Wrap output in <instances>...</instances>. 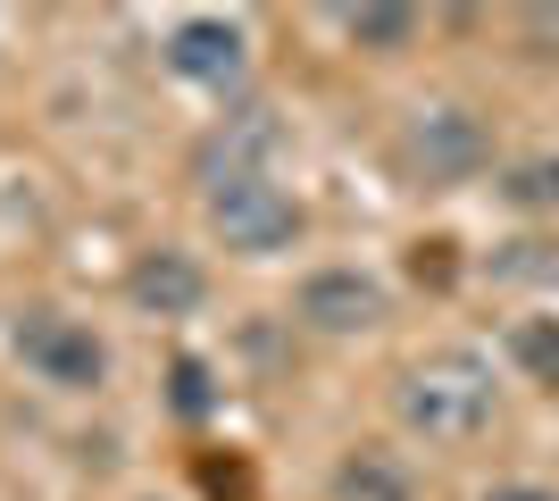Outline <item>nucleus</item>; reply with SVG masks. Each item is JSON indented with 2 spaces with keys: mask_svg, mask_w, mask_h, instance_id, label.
Returning <instances> with one entry per match:
<instances>
[{
  "mask_svg": "<svg viewBox=\"0 0 559 501\" xmlns=\"http://www.w3.org/2000/svg\"><path fill=\"white\" fill-rule=\"evenodd\" d=\"M492 402H501V384H492V359L476 351H426L393 384L401 427L426 434V443H476L492 427Z\"/></svg>",
  "mask_w": 559,
  "mask_h": 501,
  "instance_id": "f257e3e1",
  "label": "nucleus"
},
{
  "mask_svg": "<svg viewBox=\"0 0 559 501\" xmlns=\"http://www.w3.org/2000/svg\"><path fill=\"white\" fill-rule=\"evenodd\" d=\"M210 235L242 260H276L301 242V201L276 184V176H234V184H210Z\"/></svg>",
  "mask_w": 559,
  "mask_h": 501,
  "instance_id": "f03ea898",
  "label": "nucleus"
},
{
  "mask_svg": "<svg viewBox=\"0 0 559 501\" xmlns=\"http://www.w3.org/2000/svg\"><path fill=\"white\" fill-rule=\"evenodd\" d=\"M9 343H17V359L43 384H59V393H93V384L109 377V343L68 310H25L17 326H9Z\"/></svg>",
  "mask_w": 559,
  "mask_h": 501,
  "instance_id": "7ed1b4c3",
  "label": "nucleus"
},
{
  "mask_svg": "<svg viewBox=\"0 0 559 501\" xmlns=\"http://www.w3.org/2000/svg\"><path fill=\"white\" fill-rule=\"evenodd\" d=\"M485 159H492V134L467 109H418L401 134V167L418 184H467V176H485Z\"/></svg>",
  "mask_w": 559,
  "mask_h": 501,
  "instance_id": "20e7f679",
  "label": "nucleus"
},
{
  "mask_svg": "<svg viewBox=\"0 0 559 501\" xmlns=\"http://www.w3.org/2000/svg\"><path fill=\"white\" fill-rule=\"evenodd\" d=\"M167 68L185 75V84L234 93L242 68H251V34H242V17H185L176 34H167Z\"/></svg>",
  "mask_w": 559,
  "mask_h": 501,
  "instance_id": "39448f33",
  "label": "nucleus"
},
{
  "mask_svg": "<svg viewBox=\"0 0 559 501\" xmlns=\"http://www.w3.org/2000/svg\"><path fill=\"white\" fill-rule=\"evenodd\" d=\"M276 151H284L276 109H259V100H251V109H234L210 143L192 151V167H201V184H234V176H276Z\"/></svg>",
  "mask_w": 559,
  "mask_h": 501,
  "instance_id": "423d86ee",
  "label": "nucleus"
},
{
  "mask_svg": "<svg viewBox=\"0 0 559 501\" xmlns=\"http://www.w3.org/2000/svg\"><path fill=\"white\" fill-rule=\"evenodd\" d=\"M384 285L376 276H359V267H318L301 285V318L318 334H368V326H384Z\"/></svg>",
  "mask_w": 559,
  "mask_h": 501,
  "instance_id": "0eeeda50",
  "label": "nucleus"
},
{
  "mask_svg": "<svg viewBox=\"0 0 559 501\" xmlns=\"http://www.w3.org/2000/svg\"><path fill=\"white\" fill-rule=\"evenodd\" d=\"M126 301H134L142 318H192L210 301V276H201L192 251H142V260L126 267Z\"/></svg>",
  "mask_w": 559,
  "mask_h": 501,
  "instance_id": "6e6552de",
  "label": "nucleus"
},
{
  "mask_svg": "<svg viewBox=\"0 0 559 501\" xmlns=\"http://www.w3.org/2000/svg\"><path fill=\"white\" fill-rule=\"evenodd\" d=\"M334 501H418V493H409V468L393 452H350L334 468Z\"/></svg>",
  "mask_w": 559,
  "mask_h": 501,
  "instance_id": "1a4fd4ad",
  "label": "nucleus"
},
{
  "mask_svg": "<svg viewBox=\"0 0 559 501\" xmlns=\"http://www.w3.org/2000/svg\"><path fill=\"white\" fill-rule=\"evenodd\" d=\"M343 34L376 59H393V50L418 43V9H343Z\"/></svg>",
  "mask_w": 559,
  "mask_h": 501,
  "instance_id": "9d476101",
  "label": "nucleus"
},
{
  "mask_svg": "<svg viewBox=\"0 0 559 501\" xmlns=\"http://www.w3.org/2000/svg\"><path fill=\"white\" fill-rule=\"evenodd\" d=\"M510 351L526 359L543 384H559V318H526V326L510 334Z\"/></svg>",
  "mask_w": 559,
  "mask_h": 501,
  "instance_id": "9b49d317",
  "label": "nucleus"
},
{
  "mask_svg": "<svg viewBox=\"0 0 559 501\" xmlns=\"http://www.w3.org/2000/svg\"><path fill=\"white\" fill-rule=\"evenodd\" d=\"M518 210H559V159H526L510 167V184H501Z\"/></svg>",
  "mask_w": 559,
  "mask_h": 501,
  "instance_id": "f8f14e48",
  "label": "nucleus"
},
{
  "mask_svg": "<svg viewBox=\"0 0 559 501\" xmlns=\"http://www.w3.org/2000/svg\"><path fill=\"white\" fill-rule=\"evenodd\" d=\"M210 368H201V359H176V409H185V418H210Z\"/></svg>",
  "mask_w": 559,
  "mask_h": 501,
  "instance_id": "ddd939ff",
  "label": "nucleus"
},
{
  "mask_svg": "<svg viewBox=\"0 0 559 501\" xmlns=\"http://www.w3.org/2000/svg\"><path fill=\"white\" fill-rule=\"evenodd\" d=\"M526 43H535L543 59H559V9H526Z\"/></svg>",
  "mask_w": 559,
  "mask_h": 501,
  "instance_id": "4468645a",
  "label": "nucleus"
},
{
  "mask_svg": "<svg viewBox=\"0 0 559 501\" xmlns=\"http://www.w3.org/2000/svg\"><path fill=\"white\" fill-rule=\"evenodd\" d=\"M485 501H559V493H551V485H492Z\"/></svg>",
  "mask_w": 559,
  "mask_h": 501,
  "instance_id": "2eb2a0df",
  "label": "nucleus"
}]
</instances>
